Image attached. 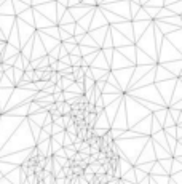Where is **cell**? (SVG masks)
I'll use <instances>...</instances> for the list:
<instances>
[{
	"mask_svg": "<svg viewBox=\"0 0 182 184\" xmlns=\"http://www.w3.org/2000/svg\"><path fill=\"white\" fill-rule=\"evenodd\" d=\"M94 85H96V88H97L99 91H102V90H104V80H97Z\"/></svg>",
	"mask_w": 182,
	"mask_h": 184,
	"instance_id": "2",
	"label": "cell"
},
{
	"mask_svg": "<svg viewBox=\"0 0 182 184\" xmlns=\"http://www.w3.org/2000/svg\"><path fill=\"white\" fill-rule=\"evenodd\" d=\"M51 98H53V101H63L64 99V95H63V91H59V93H53Z\"/></svg>",
	"mask_w": 182,
	"mask_h": 184,
	"instance_id": "1",
	"label": "cell"
},
{
	"mask_svg": "<svg viewBox=\"0 0 182 184\" xmlns=\"http://www.w3.org/2000/svg\"><path fill=\"white\" fill-rule=\"evenodd\" d=\"M109 135H110L112 138H115V136H118V131H115V130H110V131H109Z\"/></svg>",
	"mask_w": 182,
	"mask_h": 184,
	"instance_id": "3",
	"label": "cell"
}]
</instances>
